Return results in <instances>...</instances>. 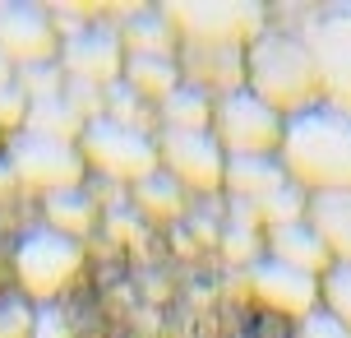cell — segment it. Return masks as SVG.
Instances as JSON below:
<instances>
[{
  "label": "cell",
  "mask_w": 351,
  "mask_h": 338,
  "mask_svg": "<svg viewBox=\"0 0 351 338\" xmlns=\"http://www.w3.org/2000/svg\"><path fill=\"white\" fill-rule=\"evenodd\" d=\"M278 162L305 195H351V111L315 102L287 116Z\"/></svg>",
  "instance_id": "cell-1"
},
{
  "label": "cell",
  "mask_w": 351,
  "mask_h": 338,
  "mask_svg": "<svg viewBox=\"0 0 351 338\" xmlns=\"http://www.w3.org/2000/svg\"><path fill=\"white\" fill-rule=\"evenodd\" d=\"M245 79H250V93L268 102V107L278 111H305L324 102V93H319V74H315V60H310V47H305V37L300 28H263L254 42H250L245 52Z\"/></svg>",
  "instance_id": "cell-2"
},
{
  "label": "cell",
  "mask_w": 351,
  "mask_h": 338,
  "mask_svg": "<svg viewBox=\"0 0 351 338\" xmlns=\"http://www.w3.org/2000/svg\"><path fill=\"white\" fill-rule=\"evenodd\" d=\"M162 14L185 47H245L268 28V10L254 0H171Z\"/></svg>",
  "instance_id": "cell-3"
},
{
  "label": "cell",
  "mask_w": 351,
  "mask_h": 338,
  "mask_svg": "<svg viewBox=\"0 0 351 338\" xmlns=\"http://www.w3.org/2000/svg\"><path fill=\"white\" fill-rule=\"evenodd\" d=\"M300 37L310 47L324 102L351 111V0H333L305 14Z\"/></svg>",
  "instance_id": "cell-4"
},
{
  "label": "cell",
  "mask_w": 351,
  "mask_h": 338,
  "mask_svg": "<svg viewBox=\"0 0 351 338\" xmlns=\"http://www.w3.org/2000/svg\"><path fill=\"white\" fill-rule=\"evenodd\" d=\"M282 125L287 121L250 89L213 102V139L227 158H273V148H282Z\"/></svg>",
  "instance_id": "cell-5"
},
{
  "label": "cell",
  "mask_w": 351,
  "mask_h": 338,
  "mask_svg": "<svg viewBox=\"0 0 351 338\" xmlns=\"http://www.w3.org/2000/svg\"><path fill=\"white\" fill-rule=\"evenodd\" d=\"M5 162L14 172L19 185L28 190H42V195H56V190H74L84 181V153L79 144L65 139H47V135H33V130H19L14 139L5 144Z\"/></svg>",
  "instance_id": "cell-6"
},
{
  "label": "cell",
  "mask_w": 351,
  "mask_h": 338,
  "mask_svg": "<svg viewBox=\"0 0 351 338\" xmlns=\"http://www.w3.org/2000/svg\"><path fill=\"white\" fill-rule=\"evenodd\" d=\"M84 264V246L74 236H60L51 227H28L14 246V278L28 297L51 302Z\"/></svg>",
  "instance_id": "cell-7"
},
{
  "label": "cell",
  "mask_w": 351,
  "mask_h": 338,
  "mask_svg": "<svg viewBox=\"0 0 351 338\" xmlns=\"http://www.w3.org/2000/svg\"><path fill=\"white\" fill-rule=\"evenodd\" d=\"M79 153H84L88 167H97L102 177L116 181H143L158 172V139H148L143 130H130V125L116 121H88L84 135H79Z\"/></svg>",
  "instance_id": "cell-8"
},
{
  "label": "cell",
  "mask_w": 351,
  "mask_h": 338,
  "mask_svg": "<svg viewBox=\"0 0 351 338\" xmlns=\"http://www.w3.org/2000/svg\"><path fill=\"white\" fill-rule=\"evenodd\" d=\"M158 158L167 167V177L185 190H217L222 172H227V153L208 130H162Z\"/></svg>",
  "instance_id": "cell-9"
},
{
  "label": "cell",
  "mask_w": 351,
  "mask_h": 338,
  "mask_svg": "<svg viewBox=\"0 0 351 338\" xmlns=\"http://www.w3.org/2000/svg\"><path fill=\"white\" fill-rule=\"evenodd\" d=\"M56 47H60V33L51 23V10L47 5H33V0H0V56L10 65H42L51 60Z\"/></svg>",
  "instance_id": "cell-10"
},
{
  "label": "cell",
  "mask_w": 351,
  "mask_h": 338,
  "mask_svg": "<svg viewBox=\"0 0 351 338\" xmlns=\"http://www.w3.org/2000/svg\"><path fill=\"white\" fill-rule=\"evenodd\" d=\"M60 70L65 79H84V84H116L125 70V47H121V33L106 28V23H88L79 28L74 37L60 42Z\"/></svg>",
  "instance_id": "cell-11"
},
{
  "label": "cell",
  "mask_w": 351,
  "mask_h": 338,
  "mask_svg": "<svg viewBox=\"0 0 351 338\" xmlns=\"http://www.w3.org/2000/svg\"><path fill=\"white\" fill-rule=\"evenodd\" d=\"M245 283L263 306H273V311H282V315H300V320H305V315L319 306V297H324V287H319L315 273H300V269L282 264V260H273V255H259V260L250 264Z\"/></svg>",
  "instance_id": "cell-12"
},
{
  "label": "cell",
  "mask_w": 351,
  "mask_h": 338,
  "mask_svg": "<svg viewBox=\"0 0 351 338\" xmlns=\"http://www.w3.org/2000/svg\"><path fill=\"white\" fill-rule=\"evenodd\" d=\"M180 74H190L194 89H222L241 93V79H245V52L241 47H185L180 56Z\"/></svg>",
  "instance_id": "cell-13"
},
{
  "label": "cell",
  "mask_w": 351,
  "mask_h": 338,
  "mask_svg": "<svg viewBox=\"0 0 351 338\" xmlns=\"http://www.w3.org/2000/svg\"><path fill=\"white\" fill-rule=\"evenodd\" d=\"M268 255L282 260V264H291V269H300V273H315V278H324L333 269V255L324 246V236L310 227V218L268 232Z\"/></svg>",
  "instance_id": "cell-14"
},
{
  "label": "cell",
  "mask_w": 351,
  "mask_h": 338,
  "mask_svg": "<svg viewBox=\"0 0 351 338\" xmlns=\"http://www.w3.org/2000/svg\"><path fill=\"white\" fill-rule=\"evenodd\" d=\"M222 185L231 190V199L259 204V199H268L273 190L287 185V167H282L278 158H227Z\"/></svg>",
  "instance_id": "cell-15"
},
{
  "label": "cell",
  "mask_w": 351,
  "mask_h": 338,
  "mask_svg": "<svg viewBox=\"0 0 351 338\" xmlns=\"http://www.w3.org/2000/svg\"><path fill=\"white\" fill-rule=\"evenodd\" d=\"M310 227L324 236L333 264L351 269V195H310Z\"/></svg>",
  "instance_id": "cell-16"
},
{
  "label": "cell",
  "mask_w": 351,
  "mask_h": 338,
  "mask_svg": "<svg viewBox=\"0 0 351 338\" xmlns=\"http://www.w3.org/2000/svg\"><path fill=\"white\" fill-rule=\"evenodd\" d=\"M116 33H121V47L130 56H171L180 42L162 10H130Z\"/></svg>",
  "instance_id": "cell-17"
},
{
  "label": "cell",
  "mask_w": 351,
  "mask_h": 338,
  "mask_svg": "<svg viewBox=\"0 0 351 338\" xmlns=\"http://www.w3.org/2000/svg\"><path fill=\"white\" fill-rule=\"evenodd\" d=\"M42 214H47V227H51V232L79 241V236L97 223V199L88 195L84 185H74V190H56V195H47Z\"/></svg>",
  "instance_id": "cell-18"
},
{
  "label": "cell",
  "mask_w": 351,
  "mask_h": 338,
  "mask_svg": "<svg viewBox=\"0 0 351 338\" xmlns=\"http://www.w3.org/2000/svg\"><path fill=\"white\" fill-rule=\"evenodd\" d=\"M121 79L139 98H167L180 89V60L176 56H125Z\"/></svg>",
  "instance_id": "cell-19"
},
{
  "label": "cell",
  "mask_w": 351,
  "mask_h": 338,
  "mask_svg": "<svg viewBox=\"0 0 351 338\" xmlns=\"http://www.w3.org/2000/svg\"><path fill=\"white\" fill-rule=\"evenodd\" d=\"M84 116L65 102V93L60 98H37V102H28V121H23V130H33V135H47V139H65L74 144L79 135H84Z\"/></svg>",
  "instance_id": "cell-20"
},
{
  "label": "cell",
  "mask_w": 351,
  "mask_h": 338,
  "mask_svg": "<svg viewBox=\"0 0 351 338\" xmlns=\"http://www.w3.org/2000/svg\"><path fill=\"white\" fill-rule=\"evenodd\" d=\"M162 121L167 130H208L213 125V98L204 89H194V84H180L176 93L162 98Z\"/></svg>",
  "instance_id": "cell-21"
},
{
  "label": "cell",
  "mask_w": 351,
  "mask_h": 338,
  "mask_svg": "<svg viewBox=\"0 0 351 338\" xmlns=\"http://www.w3.org/2000/svg\"><path fill=\"white\" fill-rule=\"evenodd\" d=\"M134 204H139V214L162 218V223H167V218L185 214V190H180L167 172H153V177L134 181Z\"/></svg>",
  "instance_id": "cell-22"
},
{
  "label": "cell",
  "mask_w": 351,
  "mask_h": 338,
  "mask_svg": "<svg viewBox=\"0 0 351 338\" xmlns=\"http://www.w3.org/2000/svg\"><path fill=\"white\" fill-rule=\"evenodd\" d=\"M310 214V195L300 190V185H282V190H273L268 199H259V227H291V223H300V218Z\"/></svg>",
  "instance_id": "cell-23"
},
{
  "label": "cell",
  "mask_w": 351,
  "mask_h": 338,
  "mask_svg": "<svg viewBox=\"0 0 351 338\" xmlns=\"http://www.w3.org/2000/svg\"><path fill=\"white\" fill-rule=\"evenodd\" d=\"M14 84L28 93V102H37V98H60V93H65V70H60L56 60L23 65V70H14Z\"/></svg>",
  "instance_id": "cell-24"
},
{
  "label": "cell",
  "mask_w": 351,
  "mask_h": 338,
  "mask_svg": "<svg viewBox=\"0 0 351 338\" xmlns=\"http://www.w3.org/2000/svg\"><path fill=\"white\" fill-rule=\"evenodd\" d=\"M106 121L130 125V130H143V121H148V111H143V98L130 89L125 79L106 84Z\"/></svg>",
  "instance_id": "cell-25"
},
{
  "label": "cell",
  "mask_w": 351,
  "mask_h": 338,
  "mask_svg": "<svg viewBox=\"0 0 351 338\" xmlns=\"http://www.w3.org/2000/svg\"><path fill=\"white\" fill-rule=\"evenodd\" d=\"M319 287H324V311H333L337 320L351 329V269L347 264H333L324 278H319Z\"/></svg>",
  "instance_id": "cell-26"
},
{
  "label": "cell",
  "mask_w": 351,
  "mask_h": 338,
  "mask_svg": "<svg viewBox=\"0 0 351 338\" xmlns=\"http://www.w3.org/2000/svg\"><path fill=\"white\" fill-rule=\"evenodd\" d=\"M0 338H33V306L23 297H0Z\"/></svg>",
  "instance_id": "cell-27"
},
{
  "label": "cell",
  "mask_w": 351,
  "mask_h": 338,
  "mask_svg": "<svg viewBox=\"0 0 351 338\" xmlns=\"http://www.w3.org/2000/svg\"><path fill=\"white\" fill-rule=\"evenodd\" d=\"M222 255H227L231 264H254L259 260V232H245V227H222Z\"/></svg>",
  "instance_id": "cell-28"
},
{
  "label": "cell",
  "mask_w": 351,
  "mask_h": 338,
  "mask_svg": "<svg viewBox=\"0 0 351 338\" xmlns=\"http://www.w3.org/2000/svg\"><path fill=\"white\" fill-rule=\"evenodd\" d=\"M33 338H74V324H70V315H65L60 306L42 302V306L33 311Z\"/></svg>",
  "instance_id": "cell-29"
},
{
  "label": "cell",
  "mask_w": 351,
  "mask_h": 338,
  "mask_svg": "<svg viewBox=\"0 0 351 338\" xmlns=\"http://www.w3.org/2000/svg\"><path fill=\"white\" fill-rule=\"evenodd\" d=\"M23 121H28V93L19 89V84H5L0 89V130H23Z\"/></svg>",
  "instance_id": "cell-30"
},
{
  "label": "cell",
  "mask_w": 351,
  "mask_h": 338,
  "mask_svg": "<svg viewBox=\"0 0 351 338\" xmlns=\"http://www.w3.org/2000/svg\"><path fill=\"white\" fill-rule=\"evenodd\" d=\"M300 338H351V329L337 320L333 311H310L300 320Z\"/></svg>",
  "instance_id": "cell-31"
},
{
  "label": "cell",
  "mask_w": 351,
  "mask_h": 338,
  "mask_svg": "<svg viewBox=\"0 0 351 338\" xmlns=\"http://www.w3.org/2000/svg\"><path fill=\"white\" fill-rule=\"evenodd\" d=\"M111 236L116 241H130V236H139V227H134V214H125V209H111Z\"/></svg>",
  "instance_id": "cell-32"
},
{
  "label": "cell",
  "mask_w": 351,
  "mask_h": 338,
  "mask_svg": "<svg viewBox=\"0 0 351 338\" xmlns=\"http://www.w3.org/2000/svg\"><path fill=\"white\" fill-rule=\"evenodd\" d=\"M190 232L199 236V241H222V232L213 227V214H194L190 218Z\"/></svg>",
  "instance_id": "cell-33"
},
{
  "label": "cell",
  "mask_w": 351,
  "mask_h": 338,
  "mask_svg": "<svg viewBox=\"0 0 351 338\" xmlns=\"http://www.w3.org/2000/svg\"><path fill=\"white\" fill-rule=\"evenodd\" d=\"M19 181H14V172H10V162L0 158V195H5V190H14Z\"/></svg>",
  "instance_id": "cell-34"
},
{
  "label": "cell",
  "mask_w": 351,
  "mask_h": 338,
  "mask_svg": "<svg viewBox=\"0 0 351 338\" xmlns=\"http://www.w3.org/2000/svg\"><path fill=\"white\" fill-rule=\"evenodd\" d=\"M5 84H14V65H10V60L0 56V89H5Z\"/></svg>",
  "instance_id": "cell-35"
}]
</instances>
